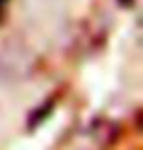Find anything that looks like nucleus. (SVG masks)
<instances>
[{
	"mask_svg": "<svg viewBox=\"0 0 143 150\" xmlns=\"http://www.w3.org/2000/svg\"><path fill=\"white\" fill-rule=\"evenodd\" d=\"M2 4H4V0H0V11H2Z\"/></svg>",
	"mask_w": 143,
	"mask_h": 150,
	"instance_id": "nucleus-1",
	"label": "nucleus"
}]
</instances>
